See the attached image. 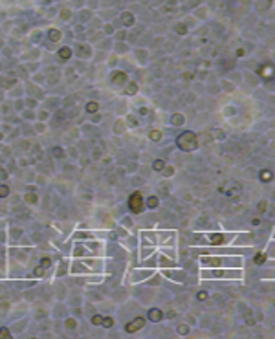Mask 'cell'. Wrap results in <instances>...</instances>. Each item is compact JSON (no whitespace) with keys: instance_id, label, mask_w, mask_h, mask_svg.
Segmentation results:
<instances>
[{"instance_id":"6da1fadb","label":"cell","mask_w":275,"mask_h":339,"mask_svg":"<svg viewBox=\"0 0 275 339\" xmlns=\"http://www.w3.org/2000/svg\"><path fill=\"white\" fill-rule=\"evenodd\" d=\"M178 145L182 147V148H185V151H189V148H194V147H196V139H194L193 134L185 132V134H182V136L178 138Z\"/></svg>"},{"instance_id":"7a4b0ae2","label":"cell","mask_w":275,"mask_h":339,"mask_svg":"<svg viewBox=\"0 0 275 339\" xmlns=\"http://www.w3.org/2000/svg\"><path fill=\"white\" fill-rule=\"evenodd\" d=\"M128 203H130V209H132L134 213H139V211H141L143 200H141V196H139V193H134L132 196H130V200H128Z\"/></svg>"},{"instance_id":"3957f363","label":"cell","mask_w":275,"mask_h":339,"mask_svg":"<svg viewBox=\"0 0 275 339\" xmlns=\"http://www.w3.org/2000/svg\"><path fill=\"white\" fill-rule=\"evenodd\" d=\"M48 266H50V258H42L41 266H39L37 270H35V275H42V273L48 270Z\"/></svg>"},{"instance_id":"277c9868","label":"cell","mask_w":275,"mask_h":339,"mask_svg":"<svg viewBox=\"0 0 275 339\" xmlns=\"http://www.w3.org/2000/svg\"><path fill=\"white\" fill-rule=\"evenodd\" d=\"M70 57H72V49L70 48H61L59 49V59H61V61H68Z\"/></svg>"},{"instance_id":"5b68a950","label":"cell","mask_w":275,"mask_h":339,"mask_svg":"<svg viewBox=\"0 0 275 339\" xmlns=\"http://www.w3.org/2000/svg\"><path fill=\"white\" fill-rule=\"evenodd\" d=\"M141 326H143V319H141V317H138L136 321L132 323V325H128V326H127V332H134V330H138V328H141Z\"/></svg>"},{"instance_id":"8992f818","label":"cell","mask_w":275,"mask_h":339,"mask_svg":"<svg viewBox=\"0 0 275 339\" xmlns=\"http://www.w3.org/2000/svg\"><path fill=\"white\" fill-rule=\"evenodd\" d=\"M48 37H50V41H59V39H61V31H59V29H50Z\"/></svg>"},{"instance_id":"52a82bcc","label":"cell","mask_w":275,"mask_h":339,"mask_svg":"<svg viewBox=\"0 0 275 339\" xmlns=\"http://www.w3.org/2000/svg\"><path fill=\"white\" fill-rule=\"evenodd\" d=\"M125 79H127V75H125L123 72H116V73L112 75V81H114V83H123Z\"/></svg>"},{"instance_id":"ba28073f","label":"cell","mask_w":275,"mask_h":339,"mask_svg":"<svg viewBox=\"0 0 275 339\" xmlns=\"http://www.w3.org/2000/svg\"><path fill=\"white\" fill-rule=\"evenodd\" d=\"M121 20H123V24H127V26H130V24L134 22V17L130 13H123V17H121Z\"/></svg>"},{"instance_id":"9c48e42d","label":"cell","mask_w":275,"mask_h":339,"mask_svg":"<svg viewBox=\"0 0 275 339\" xmlns=\"http://www.w3.org/2000/svg\"><path fill=\"white\" fill-rule=\"evenodd\" d=\"M79 53H81V55H90V48L83 46V44H79Z\"/></svg>"},{"instance_id":"30bf717a","label":"cell","mask_w":275,"mask_h":339,"mask_svg":"<svg viewBox=\"0 0 275 339\" xmlns=\"http://www.w3.org/2000/svg\"><path fill=\"white\" fill-rule=\"evenodd\" d=\"M7 194H9V189L6 185H2L0 187V196H7Z\"/></svg>"},{"instance_id":"8fae6325","label":"cell","mask_w":275,"mask_h":339,"mask_svg":"<svg viewBox=\"0 0 275 339\" xmlns=\"http://www.w3.org/2000/svg\"><path fill=\"white\" fill-rule=\"evenodd\" d=\"M70 15H72V13H70L68 9H62V11H61V17L64 18V20H66V18H70Z\"/></svg>"},{"instance_id":"7c38bea8","label":"cell","mask_w":275,"mask_h":339,"mask_svg":"<svg viewBox=\"0 0 275 339\" xmlns=\"http://www.w3.org/2000/svg\"><path fill=\"white\" fill-rule=\"evenodd\" d=\"M86 110H90V112H94V110H97V103H90L88 106H86Z\"/></svg>"},{"instance_id":"4fadbf2b","label":"cell","mask_w":275,"mask_h":339,"mask_svg":"<svg viewBox=\"0 0 275 339\" xmlns=\"http://www.w3.org/2000/svg\"><path fill=\"white\" fill-rule=\"evenodd\" d=\"M92 323H94V325H103V319L99 317V315H96V317L92 319Z\"/></svg>"},{"instance_id":"5bb4252c","label":"cell","mask_w":275,"mask_h":339,"mask_svg":"<svg viewBox=\"0 0 275 339\" xmlns=\"http://www.w3.org/2000/svg\"><path fill=\"white\" fill-rule=\"evenodd\" d=\"M0 336L2 337H9V332L6 330V328H2V330H0Z\"/></svg>"},{"instance_id":"9a60e30c","label":"cell","mask_w":275,"mask_h":339,"mask_svg":"<svg viewBox=\"0 0 275 339\" xmlns=\"http://www.w3.org/2000/svg\"><path fill=\"white\" fill-rule=\"evenodd\" d=\"M103 325H105V326H112V319H105Z\"/></svg>"}]
</instances>
